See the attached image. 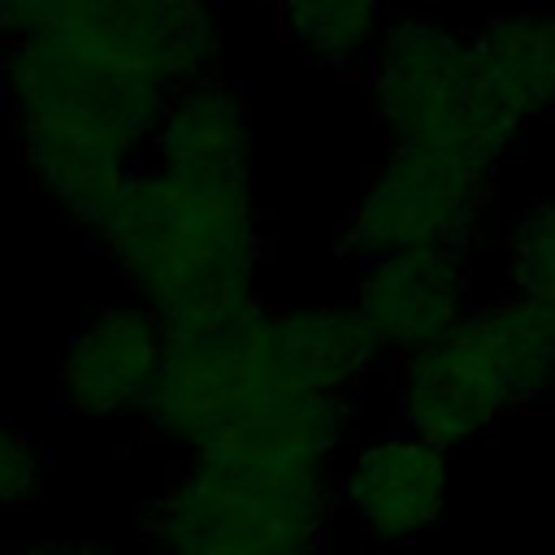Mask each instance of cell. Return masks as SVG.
Masks as SVG:
<instances>
[{
  "mask_svg": "<svg viewBox=\"0 0 555 555\" xmlns=\"http://www.w3.org/2000/svg\"><path fill=\"white\" fill-rule=\"evenodd\" d=\"M0 95L17 126L30 186L91 238L143 165L173 91L87 39L35 22L4 35Z\"/></svg>",
  "mask_w": 555,
  "mask_h": 555,
  "instance_id": "obj_1",
  "label": "cell"
},
{
  "mask_svg": "<svg viewBox=\"0 0 555 555\" xmlns=\"http://www.w3.org/2000/svg\"><path fill=\"white\" fill-rule=\"evenodd\" d=\"M186 455H225L286 468H334L351 403L299 386L269 304L230 321L169 330L156 386L139 412Z\"/></svg>",
  "mask_w": 555,
  "mask_h": 555,
  "instance_id": "obj_2",
  "label": "cell"
},
{
  "mask_svg": "<svg viewBox=\"0 0 555 555\" xmlns=\"http://www.w3.org/2000/svg\"><path fill=\"white\" fill-rule=\"evenodd\" d=\"M91 243L165 330L217 325L260 304L269 243L251 186L191 182L143 160Z\"/></svg>",
  "mask_w": 555,
  "mask_h": 555,
  "instance_id": "obj_3",
  "label": "cell"
},
{
  "mask_svg": "<svg viewBox=\"0 0 555 555\" xmlns=\"http://www.w3.org/2000/svg\"><path fill=\"white\" fill-rule=\"evenodd\" d=\"M334 468L186 455L143 516V555H325Z\"/></svg>",
  "mask_w": 555,
  "mask_h": 555,
  "instance_id": "obj_4",
  "label": "cell"
},
{
  "mask_svg": "<svg viewBox=\"0 0 555 555\" xmlns=\"http://www.w3.org/2000/svg\"><path fill=\"white\" fill-rule=\"evenodd\" d=\"M364 95L390 147L494 178L520 147V130L477 78L468 35L442 17L386 22L364 56Z\"/></svg>",
  "mask_w": 555,
  "mask_h": 555,
  "instance_id": "obj_5",
  "label": "cell"
},
{
  "mask_svg": "<svg viewBox=\"0 0 555 555\" xmlns=\"http://www.w3.org/2000/svg\"><path fill=\"white\" fill-rule=\"evenodd\" d=\"M494 186V178L390 147L347 208L338 225V247L351 260L425 247L473 251L486 234Z\"/></svg>",
  "mask_w": 555,
  "mask_h": 555,
  "instance_id": "obj_6",
  "label": "cell"
},
{
  "mask_svg": "<svg viewBox=\"0 0 555 555\" xmlns=\"http://www.w3.org/2000/svg\"><path fill=\"white\" fill-rule=\"evenodd\" d=\"M390 399L399 425L442 451L494 434L503 416L516 412L512 386L473 312L434 343L395 356Z\"/></svg>",
  "mask_w": 555,
  "mask_h": 555,
  "instance_id": "obj_7",
  "label": "cell"
},
{
  "mask_svg": "<svg viewBox=\"0 0 555 555\" xmlns=\"http://www.w3.org/2000/svg\"><path fill=\"white\" fill-rule=\"evenodd\" d=\"M39 22L87 39L165 91L217 74L225 48L221 4L212 0H52Z\"/></svg>",
  "mask_w": 555,
  "mask_h": 555,
  "instance_id": "obj_8",
  "label": "cell"
},
{
  "mask_svg": "<svg viewBox=\"0 0 555 555\" xmlns=\"http://www.w3.org/2000/svg\"><path fill=\"white\" fill-rule=\"evenodd\" d=\"M165 343H169L165 321L143 304L134 299L100 304L65 334L56 351L52 364L56 403L82 421H113L130 412L139 416L156 386Z\"/></svg>",
  "mask_w": 555,
  "mask_h": 555,
  "instance_id": "obj_9",
  "label": "cell"
},
{
  "mask_svg": "<svg viewBox=\"0 0 555 555\" xmlns=\"http://www.w3.org/2000/svg\"><path fill=\"white\" fill-rule=\"evenodd\" d=\"M451 451L403 425L369 438L334 477V503L373 546H412L429 533L451 499Z\"/></svg>",
  "mask_w": 555,
  "mask_h": 555,
  "instance_id": "obj_10",
  "label": "cell"
},
{
  "mask_svg": "<svg viewBox=\"0 0 555 555\" xmlns=\"http://www.w3.org/2000/svg\"><path fill=\"white\" fill-rule=\"evenodd\" d=\"M473 251L425 247L360 260L351 312L382 356H403L460 325L477 304Z\"/></svg>",
  "mask_w": 555,
  "mask_h": 555,
  "instance_id": "obj_11",
  "label": "cell"
},
{
  "mask_svg": "<svg viewBox=\"0 0 555 555\" xmlns=\"http://www.w3.org/2000/svg\"><path fill=\"white\" fill-rule=\"evenodd\" d=\"M251 147L247 95L221 74H208L169 95L143 160L191 182L251 186Z\"/></svg>",
  "mask_w": 555,
  "mask_h": 555,
  "instance_id": "obj_12",
  "label": "cell"
},
{
  "mask_svg": "<svg viewBox=\"0 0 555 555\" xmlns=\"http://www.w3.org/2000/svg\"><path fill=\"white\" fill-rule=\"evenodd\" d=\"M464 35L481 87L520 134L555 113V9H503Z\"/></svg>",
  "mask_w": 555,
  "mask_h": 555,
  "instance_id": "obj_13",
  "label": "cell"
},
{
  "mask_svg": "<svg viewBox=\"0 0 555 555\" xmlns=\"http://www.w3.org/2000/svg\"><path fill=\"white\" fill-rule=\"evenodd\" d=\"M278 343L299 377V386L317 395L347 399L369 382L382 351L360 325V317L343 304H299V308H273Z\"/></svg>",
  "mask_w": 555,
  "mask_h": 555,
  "instance_id": "obj_14",
  "label": "cell"
},
{
  "mask_svg": "<svg viewBox=\"0 0 555 555\" xmlns=\"http://www.w3.org/2000/svg\"><path fill=\"white\" fill-rule=\"evenodd\" d=\"M473 317L512 386L516 408L546 403L555 395V308L516 291H499L477 299Z\"/></svg>",
  "mask_w": 555,
  "mask_h": 555,
  "instance_id": "obj_15",
  "label": "cell"
},
{
  "mask_svg": "<svg viewBox=\"0 0 555 555\" xmlns=\"http://www.w3.org/2000/svg\"><path fill=\"white\" fill-rule=\"evenodd\" d=\"M282 43L325 69L364 65L382 26L386 0H273Z\"/></svg>",
  "mask_w": 555,
  "mask_h": 555,
  "instance_id": "obj_16",
  "label": "cell"
},
{
  "mask_svg": "<svg viewBox=\"0 0 555 555\" xmlns=\"http://www.w3.org/2000/svg\"><path fill=\"white\" fill-rule=\"evenodd\" d=\"M494 264L503 291L555 308V195L520 199L494 234Z\"/></svg>",
  "mask_w": 555,
  "mask_h": 555,
  "instance_id": "obj_17",
  "label": "cell"
},
{
  "mask_svg": "<svg viewBox=\"0 0 555 555\" xmlns=\"http://www.w3.org/2000/svg\"><path fill=\"white\" fill-rule=\"evenodd\" d=\"M48 486V451L43 442L13 425L0 421V516L30 507Z\"/></svg>",
  "mask_w": 555,
  "mask_h": 555,
  "instance_id": "obj_18",
  "label": "cell"
},
{
  "mask_svg": "<svg viewBox=\"0 0 555 555\" xmlns=\"http://www.w3.org/2000/svg\"><path fill=\"white\" fill-rule=\"evenodd\" d=\"M48 4L52 0H0V35H13V30L35 26L48 13Z\"/></svg>",
  "mask_w": 555,
  "mask_h": 555,
  "instance_id": "obj_19",
  "label": "cell"
},
{
  "mask_svg": "<svg viewBox=\"0 0 555 555\" xmlns=\"http://www.w3.org/2000/svg\"><path fill=\"white\" fill-rule=\"evenodd\" d=\"M4 555H113V551H104V546H95V542H52V538H43V542L9 546Z\"/></svg>",
  "mask_w": 555,
  "mask_h": 555,
  "instance_id": "obj_20",
  "label": "cell"
},
{
  "mask_svg": "<svg viewBox=\"0 0 555 555\" xmlns=\"http://www.w3.org/2000/svg\"><path fill=\"white\" fill-rule=\"evenodd\" d=\"M212 4H225V0H212ZM269 4H273V0H269Z\"/></svg>",
  "mask_w": 555,
  "mask_h": 555,
  "instance_id": "obj_21",
  "label": "cell"
}]
</instances>
